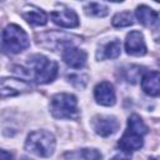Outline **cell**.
<instances>
[{"mask_svg": "<svg viewBox=\"0 0 160 160\" xmlns=\"http://www.w3.org/2000/svg\"><path fill=\"white\" fill-rule=\"evenodd\" d=\"M55 145H56V141L54 135L45 130H38V131L30 132L25 141L26 151L40 158L51 156L55 150Z\"/></svg>", "mask_w": 160, "mask_h": 160, "instance_id": "obj_1", "label": "cell"}, {"mask_svg": "<svg viewBox=\"0 0 160 160\" xmlns=\"http://www.w3.org/2000/svg\"><path fill=\"white\" fill-rule=\"evenodd\" d=\"M30 45L26 32L18 25H8L1 34V48L5 52L18 54L28 49Z\"/></svg>", "mask_w": 160, "mask_h": 160, "instance_id": "obj_2", "label": "cell"}, {"mask_svg": "<svg viewBox=\"0 0 160 160\" xmlns=\"http://www.w3.org/2000/svg\"><path fill=\"white\" fill-rule=\"evenodd\" d=\"M28 62L30 68L34 70V78L39 84H48L52 81L58 75V62L49 60L44 55H31Z\"/></svg>", "mask_w": 160, "mask_h": 160, "instance_id": "obj_3", "label": "cell"}, {"mask_svg": "<svg viewBox=\"0 0 160 160\" xmlns=\"http://www.w3.org/2000/svg\"><path fill=\"white\" fill-rule=\"evenodd\" d=\"M50 110L56 119H72L78 116V100L72 94L59 92L51 98Z\"/></svg>", "mask_w": 160, "mask_h": 160, "instance_id": "obj_4", "label": "cell"}, {"mask_svg": "<svg viewBox=\"0 0 160 160\" xmlns=\"http://www.w3.org/2000/svg\"><path fill=\"white\" fill-rule=\"evenodd\" d=\"M94 131L100 136H109L119 129V121L115 116L110 115H96L91 121Z\"/></svg>", "mask_w": 160, "mask_h": 160, "instance_id": "obj_5", "label": "cell"}, {"mask_svg": "<svg viewBox=\"0 0 160 160\" xmlns=\"http://www.w3.org/2000/svg\"><path fill=\"white\" fill-rule=\"evenodd\" d=\"M125 50L128 54L134 56H142L146 54V44L140 31L132 30L126 35Z\"/></svg>", "mask_w": 160, "mask_h": 160, "instance_id": "obj_6", "label": "cell"}, {"mask_svg": "<svg viewBox=\"0 0 160 160\" xmlns=\"http://www.w3.org/2000/svg\"><path fill=\"white\" fill-rule=\"evenodd\" d=\"M31 89V86L22 79H1V96H15L21 92H26Z\"/></svg>", "mask_w": 160, "mask_h": 160, "instance_id": "obj_7", "label": "cell"}, {"mask_svg": "<svg viewBox=\"0 0 160 160\" xmlns=\"http://www.w3.org/2000/svg\"><path fill=\"white\" fill-rule=\"evenodd\" d=\"M94 96L98 104L104 106H112L115 104V91L110 82L101 81L94 89Z\"/></svg>", "mask_w": 160, "mask_h": 160, "instance_id": "obj_8", "label": "cell"}, {"mask_svg": "<svg viewBox=\"0 0 160 160\" xmlns=\"http://www.w3.org/2000/svg\"><path fill=\"white\" fill-rule=\"evenodd\" d=\"M144 145V140H142V135L134 132L129 129H126V131L124 132V135L121 136V139L118 142V146L120 148L121 151H126V152H131L135 150H140Z\"/></svg>", "mask_w": 160, "mask_h": 160, "instance_id": "obj_9", "label": "cell"}, {"mask_svg": "<svg viewBox=\"0 0 160 160\" xmlns=\"http://www.w3.org/2000/svg\"><path fill=\"white\" fill-rule=\"evenodd\" d=\"M86 58H88L86 52L75 46L66 48L62 52V60L65 61V64H68L70 68H74V69L82 68L86 62Z\"/></svg>", "mask_w": 160, "mask_h": 160, "instance_id": "obj_10", "label": "cell"}, {"mask_svg": "<svg viewBox=\"0 0 160 160\" xmlns=\"http://www.w3.org/2000/svg\"><path fill=\"white\" fill-rule=\"evenodd\" d=\"M51 20L61 28H76L79 25V18L74 10H60L51 12Z\"/></svg>", "mask_w": 160, "mask_h": 160, "instance_id": "obj_11", "label": "cell"}, {"mask_svg": "<svg viewBox=\"0 0 160 160\" xmlns=\"http://www.w3.org/2000/svg\"><path fill=\"white\" fill-rule=\"evenodd\" d=\"M141 89L145 94L150 96H156L160 94V72L149 71L141 79Z\"/></svg>", "mask_w": 160, "mask_h": 160, "instance_id": "obj_12", "label": "cell"}, {"mask_svg": "<svg viewBox=\"0 0 160 160\" xmlns=\"http://www.w3.org/2000/svg\"><path fill=\"white\" fill-rule=\"evenodd\" d=\"M135 14H136V18H138L139 22L142 24L144 26H151V25H154V24L158 21V19H159V14H158L155 10H152L151 8L146 6V5H140V6H138Z\"/></svg>", "mask_w": 160, "mask_h": 160, "instance_id": "obj_13", "label": "cell"}, {"mask_svg": "<svg viewBox=\"0 0 160 160\" xmlns=\"http://www.w3.org/2000/svg\"><path fill=\"white\" fill-rule=\"evenodd\" d=\"M121 51V44L119 40H112L108 44H105L104 46H101V49H99L96 58L99 60L101 59H116L120 55Z\"/></svg>", "mask_w": 160, "mask_h": 160, "instance_id": "obj_14", "label": "cell"}, {"mask_svg": "<svg viewBox=\"0 0 160 160\" xmlns=\"http://www.w3.org/2000/svg\"><path fill=\"white\" fill-rule=\"evenodd\" d=\"M21 16L31 25H35V26H40V25H45L48 22V15L38 9V8H34V6H30V9H28V11H24L21 14Z\"/></svg>", "mask_w": 160, "mask_h": 160, "instance_id": "obj_15", "label": "cell"}, {"mask_svg": "<svg viewBox=\"0 0 160 160\" xmlns=\"http://www.w3.org/2000/svg\"><path fill=\"white\" fill-rule=\"evenodd\" d=\"M70 160H101V154L96 149H80L74 152L65 154Z\"/></svg>", "mask_w": 160, "mask_h": 160, "instance_id": "obj_16", "label": "cell"}, {"mask_svg": "<svg viewBox=\"0 0 160 160\" xmlns=\"http://www.w3.org/2000/svg\"><path fill=\"white\" fill-rule=\"evenodd\" d=\"M128 129L134 131V132H138L140 135H145L148 132V126L144 124V121L141 120V118L136 114H132L129 120H128Z\"/></svg>", "mask_w": 160, "mask_h": 160, "instance_id": "obj_17", "label": "cell"}, {"mask_svg": "<svg viewBox=\"0 0 160 160\" xmlns=\"http://www.w3.org/2000/svg\"><path fill=\"white\" fill-rule=\"evenodd\" d=\"M132 14L130 11H121V12H118L114 18H112V26L115 28H126V26H130L132 25Z\"/></svg>", "mask_w": 160, "mask_h": 160, "instance_id": "obj_18", "label": "cell"}, {"mask_svg": "<svg viewBox=\"0 0 160 160\" xmlns=\"http://www.w3.org/2000/svg\"><path fill=\"white\" fill-rule=\"evenodd\" d=\"M85 12H86L88 15L102 18V16H106V15H108L109 9H108L106 5L100 4V2H89V4L85 6Z\"/></svg>", "mask_w": 160, "mask_h": 160, "instance_id": "obj_19", "label": "cell"}, {"mask_svg": "<svg viewBox=\"0 0 160 160\" xmlns=\"http://www.w3.org/2000/svg\"><path fill=\"white\" fill-rule=\"evenodd\" d=\"M140 74H141V70L139 66H129L124 69V79L131 82H135Z\"/></svg>", "mask_w": 160, "mask_h": 160, "instance_id": "obj_20", "label": "cell"}, {"mask_svg": "<svg viewBox=\"0 0 160 160\" xmlns=\"http://www.w3.org/2000/svg\"><path fill=\"white\" fill-rule=\"evenodd\" d=\"M69 81H71L76 88H80V89H82L85 85H86V82H88V78L85 76V75H79V74H76V75H71V76H69Z\"/></svg>", "mask_w": 160, "mask_h": 160, "instance_id": "obj_21", "label": "cell"}, {"mask_svg": "<svg viewBox=\"0 0 160 160\" xmlns=\"http://www.w3.org/2000/svg\"><path fill=\"white\" fill-rule=\"evenodd\" d=\"M130 159H131V155L130 152H126V151H120L111 158V160H130Z\"/></svg>", "mask_w": 160, "mask_h": 160, "instance_id": "obj_22", "label": "cell"}, {"mask_svg": "<svg viewBox=\"0 0 160 160\" xmlns=\"http://www.w3.org/2000/svg\"><path fill=\"white\" fill-rule=\"evenodd\" d=\"M0 154H1L0 160H12V155H11L10 152H8V151H5V150H1Z\"/></svg>", "mask_w": 160, "mask_h": 160, "instance_id": "obj_23", "label": "cell"}, {"mask_svg": "<svg viewBox=\"0 0 160 160\" xmlns=\"http://www.w3.org/2000/svg\"><path fill=\"white\" fill-rule=\"evenodd\" d=\"M154 36H155V40L160 42V24L158 25V28H156V30L154 32Z\"/></svg>", "mask_w": 160, "mask_h": 160, "instance_id": "obj_24", "label": "cell"}]
</instances>
